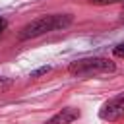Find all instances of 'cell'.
Here are the masks:
<instances>
[{
    "label": "cell",
    "instance_id": "cell-4",
    "mask_svg": "<svg viewBox=\"0 0 124 124\" xmlns=\"http://www.w3.org/2000/svg\"><path fill=\"white\" fill-rule=\"evenodd\" d=\"M79 118V110L74 108V107H66L62 108L60 112H56L52 118H48L45 124H72L74 120Z\"/></svg>",
    "mask_w": 124,
    "mask_h": 124
},
{
    "label": "cell",
    "instance_id": "cell-1",
    "mask_svg": "<svg viewBox=\"0 0 124 124\" xmlns=\"http://www.w3.org/2000/svg\"><path fill=\"white\" fill-rule=\"evenodd\" d=\"M72 23V17L68 14H52V16H41L33 21H29L21 33H19V39H35V37H41L45 33H50V31H56V29H64Z\"/></svg>",
    "mask_w": 124,
    "mask_h": 124
},
{
    "label": "cell",
    "instance_id": "cell-3",
    "mask_svg": "<svg viewBox=\"0 0 124 124\" xmlns=\"http://www.w3.org/2000/svg\"><path fill=\"white\" fill-rule=\"evenodd\" d=\"M122 116H124V91L118 93L116 97L108 99L99 110V118L105 122H114Z\"/></svg>",
    "mask_w": 124,
    "mask_h": 124
},
{
    "label": "cell",
    "instance_id": "cell-2",
    "mask_svg": "<svg viewBox=\"0 0 124 124\" xmlns=\"http://www.w3.org/2000/svg\"><path fill=\"white\" fill-rule=\"evenodd\" d=\"M114 62L108 58L101 56H91V58H79L68 66V72L74 76H89V74H99V72H114Z\"/></svg>",
    "mask_w": 124,
    "mask_h": 124
},
{
    "label": "cell",
    "instance_id": "cell-5",
    "mask_svg": "<svg viewBox=\"0 0 124 124\" xmlns=\"http://www.w3.org/2000/svg\"><path fill=\"white\" fill-rule=\"evenodd\" d=\"M46 72H50V66H43V68L31 72V78H39V76H43V74H46Z\"/></svg>",
    "mask_w": 124,
    "mask_h": 124
},
{
    "label": "cell",
    "instance_id": "cell-6",
    "mask_svg": "<svg viewBox=\"0 0 124 124\" xmlns=\"http://www.w3.org/2000/svg\"><path fill=\"white\" fill-rule=\"evenodd\" d=\"M91 4H97V6H107V4H116V2H122V0H89Z\"/></svg>",
    "mask_w": 124,
    "mask_h": 124
},
{
    "label": "cell",
    "instance_id": "cell-7",
    "mask_svg": "<svg viewBox=\"0 0 124 124\" xmlns=\"http://www.w3.org/2000/svg\"><path fill=\"white\" fill-rule=\"evenodd\" d=\"M114 56H118V58H124V43L122 45H118V46H114Z\"/></svg>",
    "mask_w": 124,
    "mask_h": 124
},
{
    "label": "cell",
    "instance_id": "cell-8",
    "mask_svg": "<svg viewBox=\"0 0 124 124\" xmlns=\"http://www.w3.org/2000/svg\"><path fill=\"white\" fill-rule=\"evenodd\" d=\"M4 27H6V19H4V17H0V33L4 31Z\"/></svg>",
    "mask_w": 124,
    "mask_h": 124
}]
</instances>
